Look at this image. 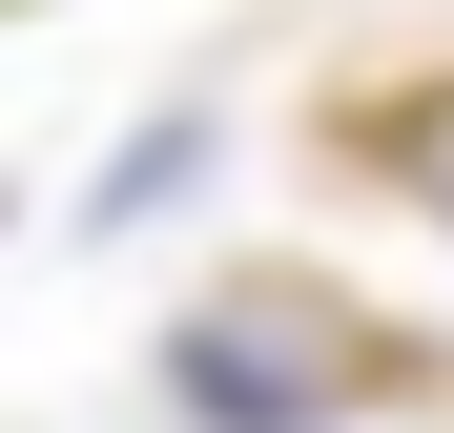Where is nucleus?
Here are the masks:
<instances>
[{
	"instance_id": "obj_3",
	"label": "nucleus",
	"mask_w": 454,
	"mask_h": 433,
	"mask_svg": "<svg viewBox=\"0 0 454 433\" xmlns=\"http://www.w3.org/2000/svg\"><path fill=\"white\" fill-rule=\"evenodd\" d=\"M372 144H393V166H372V186H413V206H434V228H454V83H413V104H393V124H372Z\"/></svg>"
},
{
	"instance_id": "obj_4",
	"label": "nucleus",
	"mask_w": 454,
	"mask_h": 433,
	"mask_svg": "<svg viewBox=\"0 0 454 433\" xmlns=\"http://www.w3.org/2000/svg\"><path fill=\"white\" fill-rule=\"evenodd\" d=\"M0 21H21V0H0Z\"/></svg>"
},
{
	"instance_id": "obj_1",
	"label": "nucleus",
	"mask_w": 454,
	"mask_h": 433,
	"mask_svg": "<svg viewBox=\"0 0 454 433\" xmlns=\"http://www.w3.org/2000/svg\"><path fill=\"white\" fill-rule=\"evenodd\" d=\"M145 392H166V433H351L372 392H413V351H393V310H351V289L248 268V289H207V310L145 351Z\"/></svg>"
},
{
	"instance_id": "obj_2",
	"label": "nucleus",
	"mask_w": 454,
	"mask_h": 433,
	"mask_svg": "<svg viewBox=\"0 0 454 433\" xmlns=\"http://www.w3.org/2000/svg\"><path fill=\"white\" fill-rule=\"evenodd\" d=\"M186 186H207V124H145L124 166L83 186V228H145V206H186Z\"/></svg>"
}]
</instances>
